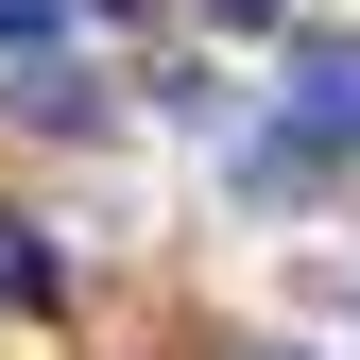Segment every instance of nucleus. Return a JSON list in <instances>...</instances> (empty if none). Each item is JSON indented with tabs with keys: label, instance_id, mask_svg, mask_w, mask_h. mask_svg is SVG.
Masks as SVG:
<instances>
[{
	"label": "nucleus",
	"instance_id": "obj_3",
	"mask_svg": "<svg viewBox=\"0 0 360 360\" xmlns=\"http://www.w3.org/2000/svg\"><path fill=\"white\" fill-rule=\"evenodd\" d=\"M0 52H18V69H34V52H69V0H0Z\"/></svg>",
	"mask_w": 360,
	"mask_h": 360
},
{
	"label": "nucleus",
	"instance_id": "obj_4",
	"mask_svg": "<svg viewBox=\"0 0 360 360\" xmlns=\"http://www.w3.org/2000/svg\"><path fill=\"white\" fill-rule=\"evenodd\" d=\"M257 18H292V0H223V34H257Z\"/></svg>",
	"mask_w": 360,
	"mask_h": 360
},
{
	"label": "nucleus",
	"instance_id": "obj_2",
	"mask_svg": "<svg viewBox=\"0 0 360 360\" xmlns=\"http://www.w3.org/2000/svg\"><path fill=\"white\" fill-rule=\"evenodd\" d=\"M18 120H34V138H86V120H103V86H86L69 52H34V69H18Z\"/></svg>",
	"mask_w": 360,
	"mask_h": 360
},
{
	"label": "nucleus",
	"instance_id": "obj_1",
	"mask_svg": "<svg viewBox=\"0 0 360 360\" xmlns=\"http://www.w3.org/2000/svg\"><path fill=\"white\" fill-rule=\"evenodd\" d=\"M309 155H360V34H326V52L292 69V172Z\"/></svg>",
	"mask_w": 360,
	"mask_h": 360
}]
</instances>
